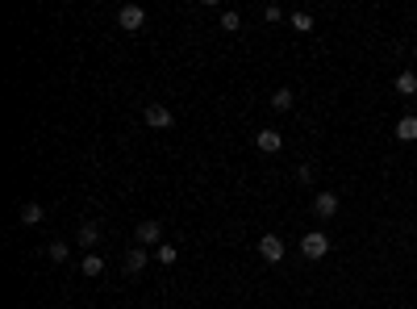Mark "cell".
I'll return each mask as SVG.
<instances>
[{"instance_id": "6da1fadb", "label": "cell", "mask_w": 417, "mask_h": 309, "mask_svg": "<svg viewBox=\"0 0 417 309\" xmlns=\"http://www.w3.org/2000/svg\"><path fill=\"white\" fill-rule=\"evenodd\" d=\"M300 255H305L309 264L326 260V255H330V234H326V230H309V234L300 238Z\"/></svg>"}, {"instance_id": "7a4b0ae2", "label": "cell", "mask_w": 417, "mask_h": 309, "mask_svg": "<svg viewBox=\"0 0 417 309\" xmlns=\"http://www.w3.org/2000/svg\"><path fill=\"white\" fill-rule=\"evenodd\" d=\"M259 260H263V264H280L284 260V238L280 234H259Z\"/></svg>"}, {"instance_id": "3957f363", "label": "cell", "mask_w": 417, "mask_h": 309, "mask_svg": "<svg viewBox=\"0 0 417 309\" xmlns=\"http://www.w3.org/2000/svg\"><path fill=\"white\" fill-rule=\"evenodd\" d=\"M117 25H121L126 34H138V30L146 25V9H142V5H121V9H117Z\"/></svg>"}, {"instance_id": "277c9868", "label": "cell", "mask_w": 417, "mask_h": 309, "mask_svg": "<svg viewBox=\"0 0 417 309\" xmlns=\"http://www.w3.org/2000/svg\"><path fill=\"white\" fill-rule=\"evenodd\" d=\"M134 242L138 247H163V226L159 222H138V230H134Z\"/></svg>"}, {"instance_id": "5b68a950", "label": "cell", "mask_w": 417, "mask_h": 309, "mask_svg": "<svg viewBox=\"0 0 417 309\" xmlns=\"http://www.w3.org/2000/svg\"><path fill=\"white\" fill-rule=\"evenodd\" d=\"M146 126H150V130H171V126H176V113L154 100V105H146Z\"/></svg>"}, {"instance_id": "8992f818", "label": "cell", "mask_w": 417, "mask_h": 309, "mask_svg": "<svg viewBox=\"0 0 417 309\" xmlns=\"http://www.w3.org/2000/svg\"><path fill=\"white\" fill-rule=\"evenodd\" d=\"M254 146L263 150V154H280V146H284V134H280V130H259V134H254Z\"/></svg>"}, {"instance_id": "52a82bcc", "label": "cell", "mask_w": 417, "mask_h": 309, "mask_svg": "<svg viewBox=\"0 0 417 309\" xmlns=\"http://www.w3.org/2000/svg\"><path fill=\"white\" fill-rule=\"evenodd\" d=\"M313 214H318L322 222L334 218V214H338V196H334V192H318V196H313Z\"/></svg>"}, {"instance_id": "ba28073f", "label": "cell", "mask_w": 417, "mask_h": 309, "mask_svg": "<svg viewBox=\"0 0 417 309\" xmlns=\"http://www.w3.org/2000/svg\"><path fill=\"white\" fill-rule=\"evenodd\" d=\"M146 264H150L146 247H130V251H126V272H130V276H138V272H142Z\"/></svg>"}, {"instance_id": "9c48e42d", "label": "cell", "mask_w": 417, "mask_h": 309, "mask_svg": "<svg viewBox=\"0 0 417 309\" xmlns=\"http://www.w3.org/2000/svg\"><path fill=\"white\" fill-rule=\"evenodd\" d=\"M75 242H80V247H88V251H92V247H96V242H100V226H96V222H84V226H80V230H75Z\"/></svg>"}, {"instance_id": "30bf717a", "label": "cell", "mask_w": 417, "mask_h": 309, "mask_svg": "<svg viewBox=\"0 0 417 309\" xmlns=\"http://www.w3.org/2000/svg\"><path fill=\"white\" fill-rule=\"evenodd\" d=\"M392 88H396V96H413L417 92V71H396Z\"/></svg>"}, {"instance_id": "8fae6325", "label": "cell", "mask_w": 417, "mask_h": 309, "mask_svg": "<svg viewBox=\"0 0 417 309\" xmlns=\"http://www.w3.org/2000/svg\"><path fill=\"white\" fill-rule=\"evenodd\" d=\"M42 218H46L42 201H25V205H21V226H38Z\"/></svg>"}, {"instance_id": "7c38bea8", "label": "cell", "mask_w": 417, "mask_h": 309, "mask_svg": "<svg viewBox=\"0 0 417 309\" xmlns=\"http://www.w3.org/2000/svg\"><path fill=\"white\" fill-rule=\"evenodd\" d=\"M80 272H84L88 280H96V276L104 272V260H100V255H96V251H88V255H84V260H80Z\"/></svg>"}, {"instance_id": "4fadbf2b", "label": "cell", "mask_w": 417, "mask_h": 309, "mask_svg": "<svg viewBox=\"0 0 417 309\" xmlns=\"http://www.w3.org/2000/svg\"><path fill=\"white\" fill-rule=\"evenodd\" d=\"M396 138H401V142H417V117H413V113H405V117L396 122Z\"/></svg>"}, {"instance_id": "5bb4252c", "label": "cell", "mask_w": 417, "mask_h": 309, "mask_svg": "<svg viewBox=\"0 0 417 309\" xmlns=\"http://www.w3.org/2000/svg\"><path fill=\"white\" fill-rule=\"evenodd\" d=\"M272 109H276V113H288V109H292V88H276V92H272Z\"/></svg>"}, {"instance_id": "9a60e30c", "label": "cell", "mask_w": 417, "mask_h": 309, "mask_svg": "<svg viewBox=\"0 0 417 309\" xmlns=\"http://www.w3.org/2000/svg\"><path fill=\"white\" fill-rule=\"evenodd\" d=\"M154 260H159V264H163V268H171V264H176V260H180V251H176V247H171V242H163V247H154Z\"/></svg>"}, {"instance_id": "2e32d148", "label": "cell", "mask_w": 417, "mask_h": 309, "mask_svg": "<svg viewBox=\"0 0 417 309\" xmlns=\"http://www.w3.org/2000/svg\"><path fill=\"white\" fill-rule=\"evenodd\" d=\"M46 255H50V260H55V264H67V255H71V247L55 238V242H50V247H46Z\"/></svg>"}, {"instance_id": "e0dca14e", "label": "cell", "mask_w": 417, "mask_h": 309, "mask_svg": "<svg viewBox=\"0 0 417 309\" xmlns=\"http://www.w3.org/2000/svg\"><path fill=\"white\" fill-rule=\"evenodd\" d=\"M222 30H226V34H238V30H242V17H238L234 9H222Z\"/></svg>"}, {"instance_id": "ac0fdd59", "label": "cell", "mask_w": 417, "mask_h": 309, "mask_svg": "<svg viewBox=\"0 0 417 309\" xmlns=\"http://www.w3.org/2000/svg\"><path fill=\"white\" fill-rule=\"evenodd\" d=\"M288 21H292V30H296V34H309V30H313V13H292Z\"/></svg>"}, {"instance_id": "d6986e66", "label": "cell", "mask_w": 417, "mask_h": 309, "mask_svg": "<svg viewBox=\"0 0 417 309\" xmlns=\"http://www.w3.org/2000/svg\"><path fill=\"white\" fill-rule=\"evenodd\" d=\"M263 21H284V9H280V5H267V9H263Z\"/></svg>"}, {"instance_id": "ffe728a7", "label": "cell", "mask_w": 417, "mask_h": 309, "mask_svg": "<svg viewBox=\"0 0 417 309\" xmlns=\"http://www.w3.org/2000/svg\"><path fill=\"white\" fill-rule=\"evenodd\" d=\"M296 180L309 184V180H313V163H300V168H296Z\"/></svg>"}, {"instance_id": "44dd1931", "label": "cell", "mask_w": 417, "mask_h": 309, "mask_svg": "<svg viewBox=\"0 0 417 309\" xmlns=\"http://www.w3.org/2000/svg\"><path fill=\"white\" fill-rule=\"evenodd\" d=\"M413 59H417V46H413Z\"/></svg>"}]
</instances>
